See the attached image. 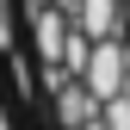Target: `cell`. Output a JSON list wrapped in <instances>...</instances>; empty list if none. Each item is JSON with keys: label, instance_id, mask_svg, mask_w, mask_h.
<instances>
[{"label": "cell", "instance_id": "obj_1", "mask_svg": "<svg viewBox=\"0 0 130 130\" xmlns=\"http://www.w3.org/2000/svg\"><path fill=\"white\" fill-rule=\"evenodd\" d=\"M0 130H37L31 87H25V68L12 50H0Z\"/></svg>", "mask_w": 130, "mask_h": 130}]
</instances>
